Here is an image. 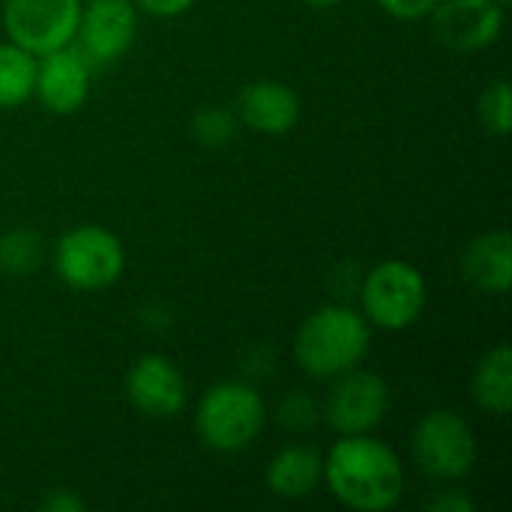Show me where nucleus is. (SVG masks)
Listing matches in <instances>:
<instances>
[{"mask_svg": "<svg viewBox=\"0 0 512 512\" xmlns=\"http://www.w3.org/2000/svg\"><path fill=\"white\" fill-rule=\"evenodd\" d=\"M138 6L132 0H84L75 45L96 66L117 63L135 42Z\"/></svg>", "mask_w": 512, "mask_h": 512, "instance_id": "9", "label": "nucleus"}, {"mask_svg": "<svg viewBox=\"0 0 512 512\" xmlns=\"http://www.w3.org/2000/svg\"><path fill=\"white\" fill-rule=\"evenodd\" d=\"M93 63L75 42L36 57L33 93L51 114H75L90 96Z\"/></svg>", "mask_w": 512, "mask_h": 512, "instance_id": "11", "label": "nucleus"}, {"mask_svg": "<svg viewBox=\"0 0 512 512\" xmlns=\"http://www.w3.org/2000/svg\"><path fill=\"white\" fill-rule=\"evenodd\" d=\"M36 57L15 42L0 45V111L18 108L33 96Z\"/></svg>", "mask_w": 512, "mask_h": 512, "instance_id": "17", "label": "nucleus"}, {"mask_svg": "<svg viewBox=\"0 0 512 512\" xmlns=\"http://www.w3.org/2000/svg\"><path fill=\"white\" fill-rule=\"evenodd\" d=\"M462 276L483 294H507L512 282V237L489 231L477 237L462 255Z\"/></svg>", "mask_w": 512, "mask_h": 512, "instance_id": "14", "label": "nucleus"}, {"mask_svg": "<svg viewBox=\"0 0 512 512\" xmlns=\"http://www.w3.org/2000/svg\"><path fill=\"white\" fill-rule=\"evenodd\" d=\"M429 510L432 512H474L477 510V504L465 495V492H456V489H450V492H441V495H435L432 501H429Z\"/></svg>", "mask_w": 512, "mask_h": 512, "instance_id": "24", "label": "nucleus"}, {"mask_svg": "<svg viewBox=\"0 0 512 512\" xmlns=\"http://www.w3.org/2000/svg\"><path fill=\"white\" fill-rule=\"evenodd\" d=\"M372 345V324L363 312L333 303L315 309L294 336V357L309 378L333 381L357 369Z\"/></svg>", "mask_w": 512, "mask_h": 512, "instance_id": "2", "label": "nucleus"}, {"mask_svg": "<svg viewBox=\"0 0 512 512\" xmlns=\"http://www.w3.org/2000/svg\"><path fill=\"white\" fill-rule=\"evenodd\" d=\"M132 3L153 18H177L186 9H192L195 0H132Z\"/></svg>", "mask_w": 512, "mask_h": 512, "instance_id": "23", "label": "nucleus"}, {"mask_svg": "<svg viewBox=\"0 0 512 512\" xmlns=\"http://www.w3.org/2000/svg\"><path fill=\"white\" fill-rule=\"evenodd\" d=\"M378 3L387 15L399 21H420V18H429L441 0H378Z\"/></svg>", "mask_w": 512, "mask_h": 512, "instance_id": "22", "label": "nucleus"}, {"mask_svg": "<svg viewBox=\"0 0 512 512\" xmlns=\"http://www.w3.org/2000/svg\"><path fill=\"white\" fill-rule=\"evenodd\" d=\"M471 393L474 402L492 414V417H507L512 411V351L510 345L492 348L474 369L471 378Z\"/></svg>", "mask_w": 512, "mask_h": 512, "instance_id": "16", "label": "nucleus"}, {"mask_svg": "<svg viewBox=\"0 0 512 512\" xmlns=\"http://www.w3.org/2000/svg\"><path fill=\"white\" fill-rule=\"evenodd\" d=\"M192 138L207 144V147H222V144H231L240 132V120H237V111L231 108H222V105H204L192 114Z\"/></svg>", "mask_w": 512, "mask_h": 512, "instance_id": "19", "label": "nucleus"}, {"mask_svg": "<svg viewBox=\"0 0 512 512\" xmlns=\"http://www.w3.org/2000/svg\"><path fill=\"white\" fill-rule=\"evenodd\" d=\"M45 261V240L30 228H12L0 234V273L6 276H30Z\"/></svg>", "mask_w": 512, "mask_h": 512, "instance_id": "18", "label": "nucleus"}, {"mask_svg": "<svg viewBox=\"0 0 512 512\" xmlns=\"http://www.w3.org/2000/svg\"><path fill=\"white\" fill-rule=\"evenodd\" d=\"M303 3H309V6H315V9H330V6H336V3H342V0H303Z\"/></svg>", "mask_w": 512, "mask_h": 512, "instance_id": "26", "label": "nucleus"}, {"mask_svg": "<svg viewBox=\"0 0 512 512\" xmlns=\"http://www.w3.org/2000/svg\"><path fill=\"white\" fill-rule=\"evenodd\" d=\"M429 300L423 273L408 261H381L360 285L363 318L378 330H408L420 321Z\"/></svg>", "mask_w": 512, "mask_h": 512, "instance_id": "4", "label": "nucleus"}, {"mask_svg": "<svg viewBox=\"0 0 512 512\" xmlns=\"http://www.w3.org/2000/svg\"><path fill=\"white\" fill-rule=\"evenodd\" d=\"M42 512H84L87 510V504L78 498V495H72V492H51V495H45L42 498Z\"/></svg>", "mask_w": 512, "mask_h": 512, "instance_id": "25", "label": "nucleus"}, {"mask_svg": "<svg viewBox=\"0 0 512 512\" xmlns=\"http://www.w3.org/2000/svg\"><path fill=\"white\" fill-rule=\"evenodd\" d=\"M81 0H3V27L9 42L42 57L75 42Z\"/></svg>", "mask_w": 512, "mask_h": 512, "instance_id": "7", "label": "nucleus"}, {"mask_svg": "<svg viewBox=\"0 0 512 512\" xmlns=\"http://www.w3.org/2000/svg\"><path fill=\"white\" fill-rule=\"evenodd\" d=\"M411 450L420 471L435 483H456L468 477L477 462V438L471 423L447 408L420 417L411 435Z\"/></svg>", "mask_w": 512, "mask_h": 512, "instance_id": "6", "label": "nucleus"}, {"mask_svg": "<svg viewBox=\"0 0 512 512\" xmlns=\"http://www.w3.org/2000/svg\"><path fill=\"white\" fill-rule=\"evenodd\" d=\"M477 114H480V123L489 135L495 138H504L510 135L512 126V93L510 84L504 78L492 81L489 87H483L480 99H477Z\"/></svg>", "mask_w": 512, "mask_h": 512, "instance_id": "20", "label": "nucleus"}, {"mask_svg": "<svg viewBox=\"0 0 512 512\" xmlns=\"http://www.w3.org/2000/svg\"><path fill=\"white\" fill-rule=\"evenodd\" d=\"M438 42L453 51H483L495 45L507 24V9L495 0H441L432 9Z\"/></svg>", "mask_w": 512, "mask_h": 512, "instance_id": "10", "label": "nucleus"}, {"mask_svg": "<svg viewBox=\"0 0 512 512\" xmlns=\"http://www.w3.org/2000/svg\"><path fill=\"white\" fill-rule=\"evenodd\" d=\"M321 420V408L309 393H291L279 405V426L288 432H309Z\"/></svg>", "mask_w": 512, "mask_h": 512, "instance_id": "21", "label": "nucleus"}, {"mask_svg": "<svg viewBox=\"0 0 512 512\" xmlns=\"http://www.w3.org/2000/svg\"><path fill=\"white\" fill-rule=\"evenodd\" d=\"M123 267V243L102 225H75L54 246V270L75 291L111 288L123 276Z\"/></svg>", "mask_w": 512, "mask_h": 512, "instance_id": "5", "label": "nucleus"}, {"mask_svg": "<svg viewBox=\"0 0 512 512\" xmlns=\"http://www.w3.org/2000/svg\"><path fill=\"white\" fill-rule=\"evenodd\" d=\"M234 111L240 126H249L258 135H285L297 126L303 105L294 87L273 78H258L240 90Z\"/></svg>", "mask_w": 512, "mask_h": 512, "instance_id": "13", "label": "nucleus"}, {"mask_svg": "<svg viewBox=\"0 0 512 512\" xmlns=\"http://www.w3.org/2000/svg\"><path fill=\"white\" fill-rule=\"evenodd\" d=\"M390 411V387L381 375L369 369H351L333 378L324 417L339 435H369Z\"/></svg>", "mask_w": 512, "mask_h": 512, "instance_id": "8", "label": "nucleus"}, {"mask_svg": "<svg viewBox=\"0 0 512 512\" xmlns=\"http://www.w3.org/2000/svg\"><path fill=\"white\" fill-rule=\"evenodd\" d=\"M495 3H501V6H504V9H507V6H510V0H495Z\"/></svg>", "mask_w": 512, "mask_h": 512, "instance_id": "27", "label": "nucleus"}, {"mask_svg": "<svg viewBox=\"0 0 512 512\" xmlns=\"http://www.w3.org/2000/svg\"><path fill=\"white\" fill-rule=\"evenodd\" d=\"M126 393L141 414L153 420H168L186 405V378L168 357L144 354L132 363L126 375Z\"/></svg>", "mask_w": 512, "mask_h": 512, "instance_id": "12", "label": "nucleus"}, {"mask_svg": "<svg viewBox=\"0 0 512 512\" xmlns=\"http://www.w3.org/2000/svg\"><path fill=\"white\" fill-rule=\"evenodd\" d=\"M324 483L348 510L387 512L405 495V468L384 441L342 435L324 456Z\"/></svg>", "mask_w": 512, "mask_h": 512, "instance_id": "1", "label": "nucleus"}, {"mask_svg": "<svg viewBox=\"0 0 512 512\" xmlns=\"http://www.w3.org/2000/svg\"><path fill=\"white\" fill-rule=\"evenodd\" d=\"M267 423V405L252 384L219 381L213 384L195 411V432L204 447L216 453H240L252 447Z\"/></svg>", "mask_w": 512, "mask_h": 512, "instance_id": "3", "label": "nucleus"}, {"mask_svg": "<svg viewBox=\"0 0 512 512\" xmlns=\"http://www.w3.org/2000/svg\"><path fill=\"white\" fill-rule=\"evenodd\" d=\"M324 483V456L309 444H291L279 450L267 465V486L273 495L300 501Z\"/></svg>", "mask_w": 512, "mask_h": 512, "instance_id": "15", "label": "nucleus"}]
</instances>
